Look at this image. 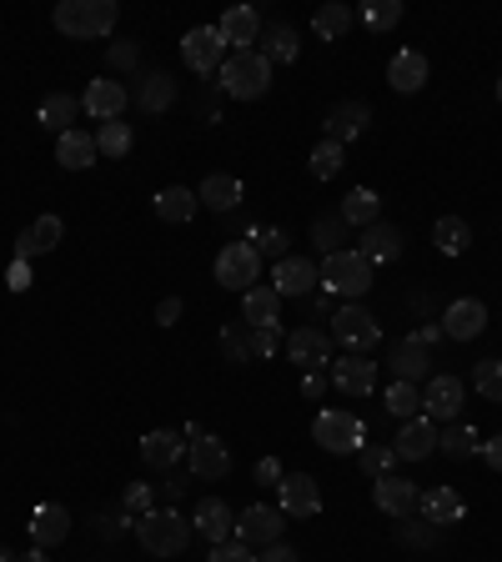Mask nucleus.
Wrapping results in <instances>:
<instances>
[{
    "mask_svg": "<svg viewBox=\"0 0 502 562\" xmlns=\"http://www.w3.org/2000/svg\"><path fill=\"white\" fill-rule=\"evenodd\" d=\"M312 442L332 457H357L367 447V427H362V417H352V412H316Z\"/></svg>",
    "mask_w": 502,
    "mask_h": 562,
    "instance_id": "obj_5",
    "label": "nucleus"
},
{
    "mask_svg": "<svg viewBox=\"0 0 502 562\" xmlns=\"http://www.w3.org/2000/svg\"><path fill=\"white\" fill-rule=\"evenodd\" d=\"M387 412H392L398 422L427 417V412H422V386H412V382H392V386H387Z\"/></svg>",
    "mask_w": 502,
    "mask_h": 562,
    "instance_id": "obj_42",
    "label": "nucleus"
},
{
    "mask_svg": "<svg viewBox=\"0 0 502 562\" xmlns=\"http://www.w3.org/2000/svg\"><path fill=\"white\" fill-rule=\"evenodd\" d=\"M257 562H297V552L287 548V542H271V548L257 552Z\"/></svg>",
    "mask_w": 502,
    "mask_h": 562,
    "instance_id": "obj_57",
    "label": "nucleus"
},
{
    "mask_svg": "<svg viewBox=\"0 0 502 562\" xmlns=\"http://www.w3.org/2000/svg\"><path fill=\"white\" fill-rule=\"evenodd\" d=\"M222 41L232 50H257V41H261V15L252 11V5H232V11L222 15Z\"/></svg>",
    "mask_w": 502,
    "mask_h": 562,
    "instance_id": "obj_27",
    "label": "nucleus"
},
{
    "mask_svg": "<svg viewBox=\"0 0 502 562\" xmlns=\"http://www.w3.org/2000/svg\"><path fill=\"white\" fill-rule=\"evenodd\" d=\"M242 316H246V327H277L281 322V292L277 286H252V292L242 296Z\"/></svg>",
    "mask_w": 502,
    "mask_h": 562,
    "instance_id": "obj_30",
    "label": "nucleus"
},
{
    "mask_svg": "<svg viewBox=\"0 0 502 562\" xmlns=\"http://www.w3.org/2000/svg\"><path fill=\"white\" fill-rule=\"evenodd\" d=\"M66 538H70V513H66V507H60V503L35 507V517H31V548L51 552V548H60Z\"/></svg>",
    "mask_w": 502,
    "mask_h": 562,
    "instance_id": "obj_23",
    "label": "nucleus"
},
{
    "mask_svg": "<svg viewBox=\"0 0 502 562\" xmlns=\"http://www.w3.org/2000/svg\"><path fill=\"white\" fill-rule=\"evenodd\" d=\"M422 412L433 422H457V412H462V382L457 376H427V386H422Z\"/></svg>",
    "mask_w": 502,
    "mask_h": 562,
    "instance_id": "obj_18",
    "label": "nucleus"
},
{
    "mask_svg": "<svg viewBox=\"0 0 502 562\" xmlns=\"http://www.w3.org/2000/svg\"><path fill=\"white\" fill-rule=\"evenodd\" d=\"M81 116V95H66V91H51L46 101H41V126L56 131V136H66V131H76L70 121Z\"/></svg>",
    "mask_w": 502,
    "mask_h": 562,
    "instance_id": "obj_34",
    "label": "nucleus"
},
{
    "mask_svg": "<svg viewBox=\"0 0 502 562\" xmlns=\"http://www.w3.org/2000/svg\"><path fill=\"white\" fill-rule=\"evenodd\" d=\"M482 327H488V306H482L478 296H457V302L443 312V331H447L453 341L482 337Z\"/></svg>",
    "mask_w": 502,
    "mask_h": 562,
    "instance_id": "obj_20",
    "label": "nucleus"
},
{
    "mask_svg": "<svg viewBox=\"0 0 502 562\" xmlns=\"http://www.w3.org/2000/svg\"><path fill=\"white\" fill-rule=\"evenodd\" d=\"M15 562H51V552H41V548H31L25 558H15Z\"/></svg>",
    "mask_w": 502,
    "mask_h": 562,
    "instance_id": "obj_61",
    "label": "nucleus"
},
{
    "mask_svg": "<svg viewBox=\"0 0 502 562\" xmlns=\"http://www.w3.org/2000/svg\"><path fill=\"white\" fill-rule=\"evenodd\" d=\"M327 140H337V146H347V140H357V136H367V126H372V105L367 101H337L327 111Z\"/></svg>",
    "mask_w": 502,
    "mask_h": 562,
    "instance_id": "obj_17",
    "label": "nucleus"
},
{
    "mask_svg": "<svg viewBox=\"0 0 502 562\" xmlns=\"http://www.w3.org/2000/svg\"><path fill=\"white\" fill-rule=\"evenodd\" d=\"M181 457H187V442H181V432H171V427H156V432L141 437V462L152 472H171Z\"/></svg>",
    "mask_w": 502,
    "mask_h": 562,
    "instance_id": "obj_22",
    "label": "nucleus"
},
{
    "mask_svg": "<svg viewBox=\"0 0 502 562\" xmlns=\"http://www.w3.org/2000/svg\"><path fill=\"white\" fill-rule=\"evenodd\" d=\"M357 251H362L372 267H387V261L402 257V232H398L392 222H372V226L362 232V246H357Z\"/></svg>",
    "mask_w": 502,
    "mask_h": 562,
    "instance_id": "obj_29",
    "label": "nucleus"
},
{
    "mask_svg": "<svg viewBox=\"0 0 502 562\" xmlns=\"http://www.w3.org/2000/svg\"><path fill=\"white\" fill-rule=\"evenodd\" d=\"M417 497H422V492L412 487L408 477H398V472H387V477L372 482V507L382 517H392V522H402V517L417 513Z\"/></svg>",
    "mask_w": 502,
    "mask_h": 562,
    "instance_id": "obj_12",
    "label": "nucleus"
},
{
    "mask_svg": "<svg viewBox=\"0 0 502 562\" xmlns=\"http://www.w3.org/2000/svg\"><path fill=\"white\" fill-rule=\"evenodd\" d=\"M427 76H433V66H427V56H422V50H412V46L387 60V81H392V91H402V95L422 91V86H427Z\"/></svg>",
    "mask_w": 502,
    "mask_h": 562,
    "instance_id": "obj_24",
    "label": "nucleus"
},
{
    "mask_svg": "<svg viewBox=\"0 0 502 562\" xmlns=\"http://www.w3.org/2000/svg\"><path fill=\"white\" fill-rule=\"evenodd\" d=\"M261 56L271 60V66H292L297 50H302V41H297L292 25H271V31H261Z\"/></svg>",
    "mask_w": 502,
    "mask_h": 562,
    "instance_id": "obj_37",
    "label": "nucleus"
},
{
    "mask_svg": "<svg viewBox=\"0 0 502 562\" xmlns=\"http://www.w3.org/2000/svg\"><path fill=\"white\" fill-rule=\"evenodd\" d=\"M96 136L91 131H66V136H56V161L66 166V171H86V166H96Z\"/></svg>",
    "mask_w": 502,
    "mask_h": 562,
    "instance_id": "obj_31",
    "label": "nucleus"
},
{
    "mask_svg": "<svg viewBox=\"0 0 502 562\" xmlns=\"http://www.w3.org/2000/svg\"><path fill=\"white\" fill-rule=\"evenodd\" d=\"M281 517H316L322 513V487H316L312 472H287L281 477Z\"/></svg>",
    "mask_w": 502,
    "mask_h": 562,
    "instance_id": "obj_13",
    "label": "nucleus"
},
{
    "mask_svg": "<svg viewBox=\"0 0 502 562\" xmlns=\"http://www.w3.org/2000/svg\"><path fill=\"white\" fill-rule=\"evenodd\" d=\"M392 452H398V462H422V457L437 452V422L433 417H412L402 422L398 442H392Z\"/></svg>",
    "mask_w": 502,
    "mask_h": 562,
    "instance_id": "obj_21",
    "label": "nucleus"
},
{
    "mask_svg": "<svg viewBox=\"0 0 502 562\" xmlns=\"http://www.w3.org/2000/svg\"><path fill=\"white\" fill-rule=\"evenodd\" d=\"M252 236H257V257L287 261V232H277V226H267V232H257V226H252Z\"/></svg>",
    "mask_w": 502,
    "mask_h": 562,
    "instance_id": "obj_51",
    "label": "nucleus"
},
{
    "mask_svg": "<svg viewBox=\"0 0 502 562\" xmlns=\"http://www.w3.org/2000/svg\"><path fill=\"white\" fill-rule=\"evenodd\" d=\"M332 341H342L347 351H372L377 341H382V327H377V316L367 312V306H357V302H347V306H337L332 312Z\"/></svg>",
    "mask_w": 502,
    "mask_h": 562,
    "instance_id": "obj_7",
    "label": "nucleus"
},
{
    "mask_svg": "<svg viewBox=\"0 0 502 562\" xmlns=\"http://www.w3.org/2000/svg\"><path fill=\"white\" fill-rule=\"evenodd\" d=\"M197 211H201L197 191H187V187H166V191H156V216H161V222L187 226L191 216H197Z\"/></svg>",
    "mask_w": 502,
    "mask_h": 562,
    "instance_id": "obj_33",
    "label": "nucleus"
},
{
    "mask_svg": "<svg viewBox=\"0 0 502 562\" xmlns=\"http://www.w3.org/2000/svg\"><path fill=\"white\" fill-rule=\"evenodd\" d=\"M116 0H60L51 25H56L66 41H101V35L116 31Z\"/></svg>",
    "mask_w": 502,
    "mask_h": 562,
    "instance_id": "obj_1",
    "label": "nucleus"
},
{
    "mask_svg": "<svg viewBox=\"0 0 502 562\" xmlns=\"http://www.w3.org/2000/svg\"><path fill=\"white\" fill-rule=\"evenodd\" d=\"M498 105H502V76H498Z\"/></svg>",
    "mask_w": 502,
    "mask_h": 562,
    "instance_id": "obj_62",
    "label": "nucleus"
},
{
    "mask_svg": "<svg viewBox=\"0 0 502 562\" xmlns=\"http://www.w3.org/2000/svg\"><path fill=\"white\" fill-rule=\"evenodd\" d=\"M191 527H197L201 538L216 548V542H232L236 538V513L222 503V497H201L197 513H191Z\"/></svg>",
    "mask_w": 502,
    "mask_h": 562,
    "instance_id": "obj_19",
    "label": "nucleus"
},
{
    "mask_svg": "<svg viewBox=\"0 0 502 562\" xmlns=\"http://www.w3.org/2000/svg\"><path fill=\"white\" fill-rule=\"evenodd\" d=\"M187 462H191V477L201 482H222L226 472H232V452H226V442L216 432H201L187 442Z\"/></svg>",
    "mask_w": 502,
    "mask_h": 562,
    "instance_id": "obj_9",
    "label": "nucleus"
},
{
    "mask_svg": "<svg viewBox=\"0 0 502 562\" xmlns=\"http://www.w3.org/2000/svg\"><path fill=\"white\" fill-rule=\"evenodd\" d=\"M347 232H352V226L342 222V211H337V216H316V222H312V241H316V251H322V257H332V251H342V241H347Z\"/></svg>",
    "mask_w": 502,
    "mask_h": 562,
    "instance_id": "obj_43",
    "label": "nucleus"
},
{
    "mask_svg": "<svg viewBox=\"0 0 502 562\" xmlns=\"http://www.w3.org/2000/svg\"><path fill=\"white\" fill-rule=\"evenodd\" d=\"M197 201L211 206V211H236L242 206V181H236V176H207L201 191H197Z\"/></svg>",
    "mask_w": 502,
    "mask_h": 562,
    "instance_id": "obj_36",
    "label": "nucleus"
},
{
    "mask_svg": "<svg viewBox=\"0 0 502 562\" xmlns=\"http://www.w3.org/2000/svg\"><path fill=\"white\" fill-rule=\"evenodd\" d=\"M171 95H176V86H171V76H166V70H146V76H141L136 105L146 111V116H161L166 105H171Z\"/></svg>",
    "mask_w": 502,
    "mask_h": 562,
    "instance_id": "obj_35",
    "label": "nucleus"
},
{
    "mask_svg": "<svg viewBox=\"0 0 502 562\" xmlns=\"http://www.w3.org/2000/svg\"><path fill=\"white\" fill-rule=\"evenodd\" d=\"M232 56L222 41V31L216 25H197V31L181 35V60H187L197 76H211V70H222V60Z\"/></svg>",
    "mask_w": 502,
    "mask_h": 562,
    "instance_id": "obj_8",
    "label": "nucleus"
},
{
    "mask_svg": "<svg viewBox=\"0 0 502 562\" xmlns=\"http://www.w3.org/2000/svg\"><path fill=\"white\" fill-rule=\"evenodd\" d=\"M261 277V257L252 241H226L222 251H216V281H222L226 292H252Z\"/></svg>",
    "mask_w": 502,
    "mask_h": 562,
    "instance_id": "obj_6",
    "label": "nucleus"
},
{
    "mask_svg": "<svg viewBox=\"0 0 502 562\" xmlns=\"http://www.w3.org/2000/svg\"><path fill=\"white\" fill-rule=\"evenodd\" d=\"M281 477H287V472H281L277 457H261V462H257V482H261V487H281Z\"/></svg>",
    "mask_w": 502,
    "mask_h": 562,
    "instance_id": "obj_54",
    "label": "nucleus"
},
{
    "mask_svg": "<svg viewBox=\"0 0 502 562\" xmlns=\"http://www.w3.org/2000/svg\"><path fill=\"white\" fill-rule=\"evenodd\" d=\"M377 211H382V196L377 191H367V187H357V191H347V201H342V222L347 226H372L377 222Z\"/></svg>",
    "mask_w": 502,
    "mask_h": 562,
    "instance_id": "obj_38",
    "label": "nucleus"
},
{
    "mask_svg": "<svg viewBox=\"0 0 502 562\" xmlns=\"http://www.w3.org/2000/svg\"><path fill=\"white\" fill-rule=\"evenodd\" d=\"M271 286H277L281 302H287V296H306L312 286H322V277H316V267L306 257H287V261H277V271H271Z\"/></svg>",
    "mask_w": 502,
    "mask_h": 562,
    "instance_id": "obj_28",
    "label": "nucleus"
},
{
    "mask_svg": "<svg viewBox=\"0 0 502 562\" xmlns=\"http://www.w3.org/2000/svg\"><path fill=\"white\" fill-rule=\"evenodd\" d=\"M433 241H437V251H447V257H462L472 246V226L462 222V216H443V222L433 226Z\"/></svg>",
    "mask_w": 502,
    "mask_h": 562,
    "instance_id": "obj_39",
    "label": "nucleus"
},
{
    "mask_svg": "<svg viewBox=\"0 0 502 562\" xmlns=\"http://www.w3.org/2000/svg\"><path fill=\"white\" fill-rule=\"evenodd\" d=\"M372 261L362 257V251H352V246H342V251H332L322 267H316V277H322V292L327 296H342V302H357V296L372 292Z\"/></svg>",
    "mask_w": 502,
    "mask_h": 562,
    "instance_id": "obj_2",
    "label": "nucleus"
},
{
    "mask_svg": "<svg viewBox=\"0 0 502 562\" xmlns=\"http://www.w3.org/2000/svg\"><path fill=\"white\" fill-rule=\"evenodd\" d=\"M332 386H337V392H347V397H372L377 362H372V357H362V351H347V357H337V362H332Z\"/></svg>",
    "mask_w": 502,
    "mask_h": 562,
    "instance_id": "obj_14",
    "label": "nucleus"
},
{
    "mask_svg": "<svg viewBox=\"0 0 502 562\" xmlns=\"http://www.w3.org/2000/svg\"><path fill=\"white\" fill-rule=\"evenodd\" d=\"M482 457H488V468H492V472H502V432L492 437V442H482Z\"/></svg>",
    "mask_w": 502,
    "mask_h": 562,
    "instance_id": "obj_59",
    "label": "nucleus"
},
{
    "mask_svg": "<svg viewBox=\"0 0 502 562\" xmlns=\"http://www.w3.org/2000/svg\"><path fill=\"white\" fill-rule=\"evenodd\" d=\"M131 140H136L131 121H105V126L96 131V151L111 156V161H121V156H131Z\"/></svg>",
    "mask_w": 502,
    "mask_h": 562,
    "instance_id": "obj_40",
    "label": "nucleus"
},
{
    "mask_svg": "<svg viewBox=\"0 0 502 562\" xmlns=\"http://www.w3.org/2000/svg\"><path fill=\"white\" fill-rule=\"evenodd\" d=\"M281 527H287L281 522V507L257 503L236 517V538H242L246 548H271V542H281Z\"/></svg>",
    "mask_w": 502,
    "mask_h": 562,
    "instance_id": "obj_15",
    "label": "nucleus"
},
{
    "mask_svg": "<svg viewBox=\"0 0 502 562\" xmlns=\"http://www.w3.org/2000/svg\"><path fill=\"white\" fill-rule=\"evenodd\" d=\"M437 452H447L453 462H468L482 452V437L472 422H447V432H437Z\"/></svg>",
    "mask_w": 502,
    "mask_h": 562,
    "instance_id": "obj_32",
    "label": "nucleus"
},
{
    "mask_svg": "<svg viewBox=\"0 0 502 562\" xmlns=\"http://www.w3.org/2000/svg\"><path fill=\"white\" fill-rule=\"evenodd\" d=\"M302 392H306V397H322V392H327V376H322V372H306Z\"/></svg>",
    "mask_w": 502,
    "mask_h": 562,
    "instance_id": "obj_60",
    "label": "nucleus"
},
{
    "mask_svg": "<svg viewBox=\"0 0 502 562\" xmlns=\"http://www.w3.org/2000/svg\"><path fill=\"white\" fill-rule=\"evenodd\" d=\"M126 105H131V91L121 81H111V76H101V81H91L81 91V111L91 121H101V126H105V121H121V116H126Z\"/></svg>",
    "mask_w": 502,
    "mask_h": 562,
    "instance_id": "obj_11",
    "label": "nucleus"
},
{
    "mask_svg": "<svg viewBox=\"0 0 502 562\" xmlns=\"http://www.w3.org/2000/svg\"><path fill=\"white\" fill-rule=\"evenodd\" d=\"M357 21H362L367 31H392V25L402 21V0H367L362 11H357Z\"/></svg>",
    "mask_w": 502,
    "mask_h": 562,
    "instance_id": "obj_44",
    "label": "nucleus"
},
{
    "mask_svg": "<svg viewBox=\"0 0 502 562\" xmlns=\"http://www.w3.org/2000/svg\"><path fill=\"white\" fill-rule=\"evenodd\" d=\"M207 562H257V548H246L242 538H232V542H216Z\"/></svg>",
    "mask_w": 502,
    "mask_h": 562,
    "instance_id": "obj_52",
    "label": "nucleus"
},
{
    "mask_svg": "<svg viewBox=\"0 0 502 562\" xmlns=\"http://www.w3.org/2000/svg\"><path fill=\"white\" fill-rule=\"evenodd\" d=\"M417 513H422V522H433V527H453V522H462V513H468V503L457 497L453 487H427L417 497Z\"/></svg>",
    "mask_w": 502,
    "mask_h": 562,
    "instance_id": "obj_26",
    "label": "nucleus"
},
{
    "mask_svg": "<svg viewBox=\"0 0 502 562\" xmlns=\"http://www.w3.org/2000/svg\"><path fill=\"white\" fill-rule=\"evenodd\" d=\"M387 362H392V372H398V382H427V376H433V347H427V341L417 337V331H412V337H402L398 347H392V357H387Z\"/></svg>",
    "mask_w": 502,
    "mask_h": 562,
    "instance_id": "obj_16",
    "label": "nucleus"
},
{
    "mask_svg": "<svg viewBox=\"0 0 502 562\" xmlns=\"http://www.w3.org/2000/svg\"><path fill=\"white\" fill-rule=\"evenodd\" d=\"M281 351H287L292 367H302V372H322V367H332V337L322 327H297L292 337L281 341Z\"/></svg>",
    "mask_w": 502,
    "mask_h": 562,
    "instance_id": "obj_10",
    "label": "nucleus"
},
{
    "mask_svg": "<svg viewBox=\"0 0 502 562\" xmlns=\"http://www.w3.org/2000/svg\"><path fill=\"white\" fill-rule=\"evenodd\" d=\"M357 462H362L367 477H387V472H392V462H398V452H392V447H362V452H357Z\"/></svg>",
    "mask_w": 502,
    "mask_h": 562,
    "instance_id": "obj_50",
    "label": "nucleus"
},
{
    "mask_svg": "<svg viewBox=\"0 0 502 562\" xmlns=\"http://www.w3.org/2000/svg\"><path fill=\"white\" fill-rule=\"evenodd\" d=\"M5 286L25 292V286H31V261H11V267H5Z\"/></svg>",
    "mask_w": 502,
    "mask_h": 562,
    "instance_id": "obj_55",
    "label": "nucleus"
},
{
    "mask_svg": "<svg viewBox=\"0 0 502 562\" xmlns=\"http://www.w3.org/2000/svg\"><path fill=\"white\" fill-rule=\"evenodd\" d=\"M352 21H357V15H352L347 5H337V0H332V5H316L312 31L322 35V41H342V35L352 31Z\"/></svg>",
    "mask_w": 502,
    "mask_h": 562,
    "instance_id": "obj_41",
    "label": "nucleus"
},
{
    "mask_svg": "<svg viewBox=\"0 0 502 562\" xmlns=\"http://www.w3.org/2000/svg\"><path fill=\"white\" fill-rule=\"evenodd\" d=\"M337 171H342V146L337 140H322V146L312 151V176L316 181H332Z\"/></svg>",
    "mask_w": 502,
    "mask_h": 562,
    "instance_id": "obj_48",
    "label": "nucleus"
},
{
    "mask_svg": "<svg viewBox=\"0 0 502 562\" xmlns=\"http://www.w3.org/2000/svg\"><path fill=\"white\" fill-rule=\"evenodd\" d=\"M222 351H226V362H252V327L246 322H226L222 327Z\"/></svg>",
    "mask_w": 502,
    "mask_h": 562,
    "instance_id": "obj_45",
    "label": "nucleus"
},
{
    "mask_svg": "<svg viewBox=\"0 0 502 562\" xmlns=\"http://www.w3.org/2000/svg\"><path fill=\"white\" fill-rule=\"evenodd\" d=\"M176 316H181V296H166V302L156 306V322H161V327H176Z\"/></svg>",
    "mask_w": 502,
    "mask_h": 562,
    "instance_id": "obj_58",
    "label": "nucleus"
},
{
    "mask_svg": "<svg viewBox=\"0 0 502 562\" xmlns=\"http://www.w3.org/2000/svg\"><path fill=\"white\" fill-rule=\"evenodd\" d=\"M216 81H222V91L232 101H261L271 91V60L261 50H232L222 60V70H216Z\"/></svg>",
    "mask_w": 502,
    "mask_h": 562,
    "instance_id": "obj_3",
    "label": "nucleus"
},
{
    "mask_svg": "<svg viewBox=\"0 0 502 562\" xmlns=\"http://www.w3.org/2000/svg\"><path fill=\"white\" fill-rule=\"evenodd\" d=\"M281 341H287V331H281V327H252V362H267V357H277Z\"/></svg>",
    "mask_w": 502,
    "mask_h": 562,
    "instance_id": "obj_49",
    "label": "nucleus"
},
{
    "mask_svg": "<svg viewBox=\"0 0 502 562\" xmlns=\"http://www.w3.org/2000/svg\"><path fill=\"white\" fill-rule=\"evenodd\" d=\"M191 532H197V527L176 513V507H152L146 517H136V542L152 552V558H176V552H187Z\"/></svg>",
    "mask_w": 502,
    "mask_h": 562,
    "instance_id": "obj_4",
    "label": "nucleus"
},
{
    "mask_svg": "<svg viewBox=\"0 0 502 562\" xmlns=\"http://www.w3.org/2000/svg\"><path fill=\"white\" fill-rule=\"evenodd\" d=\"M60 236H66V222H60V216H41L35 226H25V232L15 236V261H31V257L56 251Z\"/></svg>",
    "mask_w": 502,
    "mask_h": 562,
    "instance_id": "obj_25",
    "label": "nucleus"
},
{
    "mask_svg": "<svg viewBox=\"0 0 502 562\" xmlns=\"http://www.w3.org/2000/svg\"><path fill=\"white\" fill-rule=\"evenodd\" d=\"M136 60H141L136 41H131V46H126V41H116V46H111V66H136Z\"/></svg>",
    "mask_w": 502,
    "mask_h": 562,
    "instance_id": "obj_56",
    "label": "nucleus"
},
{
    "mask_svg": "<svg viewBox=\"0 0 502 562\" xmlns=\"http://www.w3.org/2000/svg\"><path fill=\"white\" fill-rule=\"evenodd\" d=\"M121 503H126V513L146 517V513H152V487H146V482H131V487H126V497H121Z\"/></svg>",
    "mask_w": 502,
    "mask_h": 562,
    "instance_id": "obj_53",
    "label": "nucleus"
},
{
    "mask_svg": "<svg viewBox=\"0 0 502 562\" xmlns=\"http://www.w3.org/2000/svg\"><path fill=\"white\" fill-rule=\"evenodd\" d=\"M437 532H443V527H433V522H412V517H402V522H398V542H402V548H433Z\"/></svg>",
    "mask_w": 502,
    "mask_h": 562,
    "instance_id": "obj_47",
    "label": "nucleus"
},
{
    "mask_svg": "<svg viewBox=\"0 0 502 562\" xmlns=\"http://www.w3.org/2000/svg\"><path fill=\"white\" fill-rule=\"evenodd\" d=\"M472 386H478L488 402H502V357H482L472 367Z\"/></svg>",
    "mask_w": 502,
    "mask_h": 562,
    "instance_id": "obj_46",
    "label": "nucleus"
}]
</instances>
